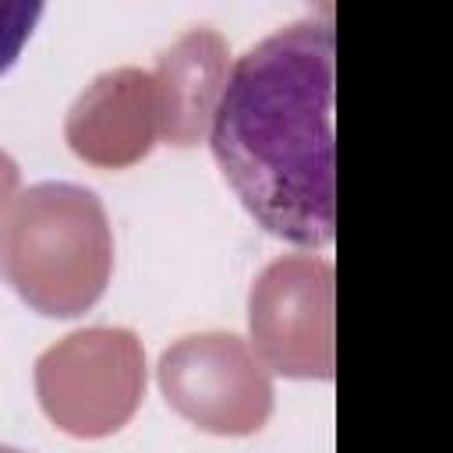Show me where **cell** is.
I'll list each match as a JSON object with an SVG mask.
<instances>
[{"label": "cell", "mask_w": 453, "mask_h": 453, "mask_svg": "<svg viewBox=\"0 0 453 453\" xmlns=\"http://www.w3.org/2000/svg\"><path fill=\"white\" fill-rule=\"evenodd\" d=\"M333 21L297 18L248 46L226 74L209 145L269 234L326 248L336 234Z\"/></svg>", "instance_id": "obj_1"}, {"label": "cell", "mask_w": 453, "mask_h": 453, "mask_svg": "<svg viewBox=\"0 0 453 453\" xmlns=\"http://www.w3.org/2000/svg\"><path fill=\"white\" fill-rule=\"evenodd\" d=\"M113 273V230L96 191L42 180L0 205V280L53 319L92 308Z\"/></svg>", "instance_id": "obj_2"}, {"label": "cell", "mask_w": 453, "mask_h": 453, "mask_svg": "<svg viewBox=\"0 0 453 453\" xmlns=\"http://www.w3.org/2000/svg\"><path fill=\"white\" fill-rule=\"evenodd\" d=\"M42 414L74 439L120 432L145 396V347L124 326H85L35 357Z\"/></svg>", "instance_id": "obj_3"}, {"label": "cell", "mask_w": 453, "mask_h": 453, "mask_svg": "<svg viewBox=\"0 0 453 453\" xmlns=\"http://www.w3.org/2000/svg\"><path fill=\"white\" fill-rule=\"evenodd\" d=\"M166 403L212 435H251L273 414V379L237 333H188L156 365Z\"/></svg>", "instance_id": "obj_4"}, {"label": "cell", "mask_w": 453, "mask_h": 453, "mask_svg": "<svg viewBox=\"0 0 453 453\" xmlns=\"http://www.w3.org/2000/svg\"><path fill=\"white\" fill-rule=\"evenodd\" d=\"M333 262L273 258L248 290V333L258 361L290 379H333Z\"/></svg>", "instance_id": "obj_5"}, {"label": "cell", "mask_w": 453, "mask_h": 453, "mask_svg": "<svg viewBox=\"0 0 453 453\" xmlns=\"http://www.w3.org/2000/svg\"><path fill=\"white\" fill-rule=\"evenodd\" d=\"M64 138L78 159L99 170L142 163L159 138L152 74L131 64L96 74L67 106Z\"/></svg>", "instance_id": "obj_6"}, {"label": "cell", "mask_w": 453, "mask_h": 453, "mask_svg": "<svg viewBox=\"0 0 453 453\" xmlns=\"http://www.w3.org/2000/svg\"><path fill=\"white\" fill-rule=\"evenodd\" d=\"M230 74V46L209 28L195 25L180 32L156 60V110H159V138L170 145H198L216 117L223 85Z\"/></svg>", "instance_id": "obj_7"}, {"label": "cell", "mask_w": 453, "mask_h": 453, "mask_svg": "<svg viewBox=\"0 0 453 453\" xmlns=\"http://www.w3.org/2000/svg\"><path fill=\"white\" fill-rule=\"evenodd\" d=\"M39 18H42L39 0H0V74L18 60Z\"/></svg>", "instance_id": "obj_8"}, {"label": "cell", "mask_w": 453, "mask_h": 453, "mask_svg": "<svg viewBox=\"0 0 453 453\" xmlns=\"http://www.w3.org/2000/svg\"><path fill=\"white\" fill-rule=\"evenodd\" d=\"M18 184H21V170H18V163L0 149V205H7V202L18 195Z\"/></svg>", "instance_id": "obj_9"}, {"label": "cell", "mask_w": 453, "mask_h": 453, "mask_svg": "<svg viewBox=\"0 0 453 453\" xmlns=\"http://www.w3.org/2000/svg\"><path fill=\"white\" fill-rule=\"evenodd\" d=\"M0 453H25V449H14V446H0Z\"/></svg>", "instance_id": "obj_10"}]
</instances>
